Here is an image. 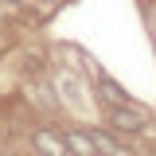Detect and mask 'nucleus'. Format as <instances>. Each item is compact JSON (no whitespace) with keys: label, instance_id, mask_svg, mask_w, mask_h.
I'll list each match as a JSON object with an SVG mask.
<instances>
[{"label":"nucleus","instance_id":"nucleus-1","mask_svg":"<svg viewBox=\"0 0 156 156\" xmlns=\"http://www.w3.org/2000/svg\"><path fill=\"white\" fill-rule=\"evenodd\" d=\"M105 121H109V129L121 133V136H136V133H144V125H148L144 109H136L133 101H129V105H105Z\"/></svg>","mask_w":156,"mask_h":156},{"label":"nucleus","instance_id":"nucleus-2","mask_svg":"<svg viewBox=\"0 0 156 156\" xmlns=\"http://www.w3.org/2000/svg\"><path fill=\"white\" fill-rule=\"evenodd\" d=\"M31 148H35V156H66V144H62V133H55V129H35L31 133Z\"/></svg>","mask_w":156,"mask_h":156},{"label":"nucleus","instance_id":"nucleus-3","mask_svg":"<svg viewBox=\"0 0 156 156\" xmlns=\"http://www.w3.org/2000/svg\"><path fill=\"white\" fill-rule=\"evenodd\" d=\"M62 144H66V156H98V144L86 129H66Z\"/></svg>","mask_w":156,"mask_h":156},{"label":"nucleus","instance_id":"nucleus-4","mask_svg":"<svg viewBox=\"0 0 156 156\" xmlns=\"http://www.w3.org/2000/svg\"><path fill=\"white\" fill-rule=\"evenodd\" d=\"M98 90H101V98H105V105H109V101H113V105H129V94L121 90V82H113V78H101Z\"/></svg>","mask_w":156,"mask_h":156},{"label":"nucleus","instance_id":"nucleus-5","mask_svg":"<svg viewBox=\"0 0 156 156\" xmlns=\"http://www.w3.org/2000/svg\"><path fill=\"white\" fill-rule=\"evenodd\" d=\"M94 144H98V152L105 148V152H121V144H117V136H113V129H94Z\"/></svg>","mask_w":156,"mask_h":156},{"label":"nucleus","instance_id":"nucleus-6","mask_svg":"<svg viewBox=\"0 0 156 156\" xmlns=\"http://www.w3.org/2000/svg\"><path fill=\"white\" fill-rule=\"evenodd\" d=\"M8 4H16V8H20V4H23V0H8Z\"/></svg>","mask_w":156,"mask_h":156},{"label":"nucleus","instance_id":"nucleus-7","mask_svg":"<svg viewBox=\"0 0 156 156\" xmlns=\"http://www.w3.org/2000/svg\"><path fill=\"white\" fill-rule=\"evenodd\" d=\"M0 156H12V152H0Z\"/></svg>","mask_w":156,"mask_h":156}]
</instances>
